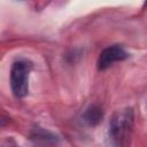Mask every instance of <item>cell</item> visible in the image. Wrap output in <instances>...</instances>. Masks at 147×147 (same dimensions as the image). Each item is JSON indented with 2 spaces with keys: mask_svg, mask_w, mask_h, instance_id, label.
Masks as SVG:
<instances>
[{
  "mask_svg": "<svg viewBox=\"0 0 147 147\" xmlns=\"http://www.w3.org/2000/svg\"><path fill=\"white\" fill-rule=\"evenodd\" d=\"M134 124V114L132 108L116 110L109 122V141L113 147H126Z\"/></svg>",
  "mask_w": 147,
  "mask_h": 147,
  "instance_id": "cell-1",
  "label": "cell"
},
{
  "mask_svg": "<svg viewBox=\"0 0 147 147\" xmlns=\"http://www.w3.org/2000/svg\"><path fill=\"white\" fill-rule=\"evenodd\" d=\"M31 70L32 63L24 59L15 61L11 65L9 83L13 94L18 99L26 96L29 93V80Z\"/></svg>",
  "mask_w": 147,
  "mask_h": 147,
  "instance_id": "cell-2",
  "label": "cell"
},
{
  "mask_svg": "<svg viewBox=\"0 0 147 147\" xmlns=\"http://www.w3.org/2000/svg\"><path fill=\"white\" fill-rule=\"evenodd\" d=\"M129 57V53L124 47L119 45H111L106 47L99 55L98 68L99 70H106L116 62L124 61Z\"/></svg>",
  "mask_w": 147,
  "mask_h": 147,
  "instance_id": "cell-3",
  "label": "cell"
},
{
  "mask_svg": "<svg viewBox=\"0 0 147 147\" xmlns=\"http://www.w3.org/2000/svg\"><path fill=\"white\" fill-rule=\"evenodd\" d=\"M102 117H103L102 109L95 105H92L88 108H86L82 115L83 121L90 126H94V125L99 124L102 121Z\"/></svg>",
  "mask_w": 147,
  "mask_h": 147,
  "instance_id": "cell-4",
  "label": "cell"
}]
</instances>
